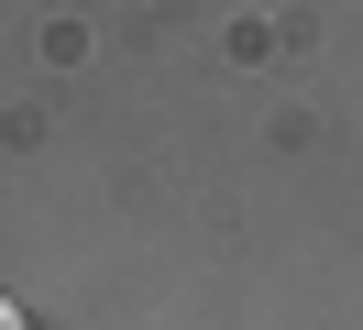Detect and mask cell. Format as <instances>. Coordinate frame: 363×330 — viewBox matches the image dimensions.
Returning a JSON list of instances; mask_svg holds the SVG:
<instances>
[{
	"instance_id": "obj_1",
	"label": "cell",
	"mask_w": 363,
	"mask_h": 330,
	"mask_svg": "<svg viewBox=\"0 0 363 330\" xmlns=\"http://www.w3.org/2000/svg\"><path fill=\"white\" fill-rule=\"evenodd\" d=\"M0 330H33V319H23V308H11V297H0Z\"/></svg>"
}]
</instances>
